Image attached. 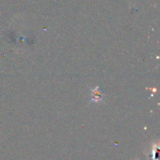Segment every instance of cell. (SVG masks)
I'll list each match as a JSON object with an SVG mask.
<instances>
[{"mask_svg":"<svg viewBox=\"0 0 160 160\" xmlns=\"http://www.w3.org/2000/svg\"><path fill=\"white\" fill-rule=\"evenodd\" d=\"M92 98L95 100H100L102 98V92L98 90V88H96L93 93H92Z\"/></svg>","mask_w":160,"mask_h":160,"instance_id":"1","label":"cell"}]
</instances>
